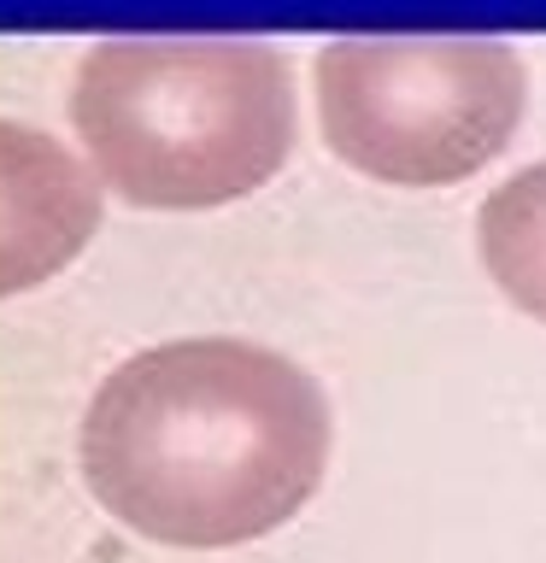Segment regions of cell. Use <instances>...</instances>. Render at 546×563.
I'll return each mask as SVG.
<instances>
[{"mask_svg":"<svg viewBox=\"0 0 546 563\" xmlns=\"http://www.w3.org/2000/svg\"><path fill=\"white\" fill-rule=\"evenodd\" d=\"M329 405L253 341H171L123 358L83 417L88 493L165 545H247L317 493Z\"/></svg>","mask_w":546,"mask_h":563,"instance_id":"1","label":"cell"},{"mask_svg":"<svg viewBox=\"0 0 546 563\" xmlns=\"http://www.w3.org/2000/svg\"><path fill=\"white\" fill-rule=\"evenodd\" d=\"M70 123L118 200L229 206L288 158L294 77L253 35H106L77 65Z\"/></svg>","mask_w":546,"mask_h":563,"instance_id":"2","label":"cell"},{"mask_svg":"<svg viewBox=\"0 0 546 563\" xmlns=\"http://www.w3.org/2000/svg\"><path fill=\"white\" fill-rule=\"evenodd\" d=\"M312 82L329 153L394 188L482 170L528 100L523 59L500 35H335Z\"/></svg>","mask_w":546,"mask_h":563,"instance_id":"3","label":"cell"},{"mask_svg":"<svg viewBox=\"0 0 546 563\" xmlns=\"http://www.w3.org/2000/svg\"><path fill=\"white\" fill-rule=\"evenodd\" d=\"M100 170L65 141L0 118V299L24 294L88 246L100 229Z\"/></svg>","mask_w":546,"mask_h":563,"instance_id":"4","label":"cell"},{"mask_svg":"<svg viewBox=\"0 0 546 563\" xmlns=\"http://www.w3.org/2000/svg\"><path fill=\"white\" fill-rule=\"evenodd\" d=\"M476 253L517 311L546 323V158L505 176L476 211Z\"/></svg>","mask_w":546,"mask_h":563,"instance_id":"5","label":"cell"}]
</instances>
